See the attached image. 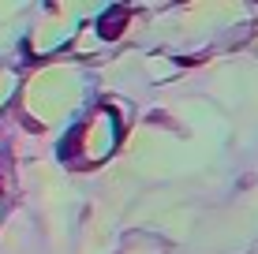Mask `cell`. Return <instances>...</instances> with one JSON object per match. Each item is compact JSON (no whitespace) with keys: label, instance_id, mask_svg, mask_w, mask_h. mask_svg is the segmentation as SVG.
Instances as JSON below:
<instances>
[{"label":"cell","instance_id":"1","mask_svg":"<svg viewBox=\"0 0 258 254\" xmlns=\"http://www.w3.org/2000/svg\"><path fill=\"white\" fill-rule=\"evenodd\" d=\"M127 23V8L123 4H116V8H109V12L101 15V23H97V30L105 34V38H116V30Z\"/></svg>","mask_w":258,"mask_h":254}]
</instances>
